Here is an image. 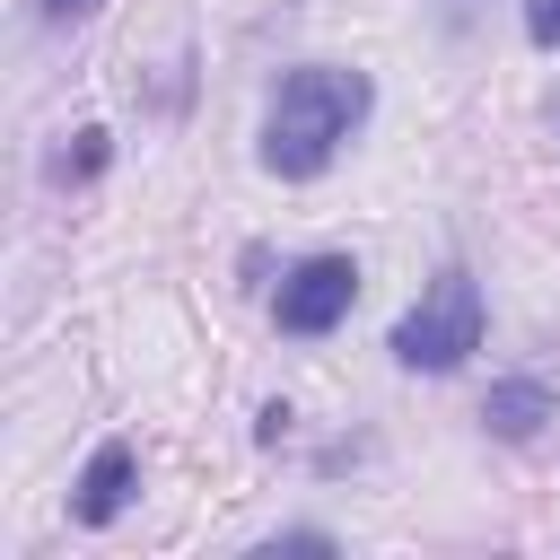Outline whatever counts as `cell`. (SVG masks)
I'll list each match as a JSON object with an SVG mask.
<instances>
[{"label":"cell","instance_id":"1","mask_svg":"<svg viewBox=\"0 0 560 560\" xmlns=\"http://www.w3.org/2000/svg\"><path fill=\"white\" fill-rule=\"evenodd\" d=\"M368 122V79L359 70H332V61H306L280 79L271 114H262V166L271 175H324L332 149Z\"/></svg>","mask_w":560,"mask_h":560},{"label":"cell","instance_id":"2","mask_svg":"<svg viewBox=\"0 0 560 560\" xmlns=\"http://www.w3.org/2000/svg\"><path fill=\"white\" fill-rule=\"evenodd\" d=\"M472 350H481V280H472V271H438V280L420 289V306L394 324V359L446 376V368H464Z\"/></svg>","mask_w":560,"mask_h":560},{"label":"cell","instance_id":"3","mask_svg":"<svg viewBox=\"0 0 560 560\" xmlns=\"http://www.w3.org/2000/svg\"><path fill=\"white\" fill-rule=\"evenodd\" d=\"M350 298H359V262L350 254H315V262H298L289 280H280V332H332L341 315H350Z\"/></svg>","mask_w":560,"mask_h":560},{"label":"cell","instance_id":"4","mask_svg":"<svg viewBox=\"0 0 560 560\" xmlns=\"http://www.w3.org/2000/svg\"><path fill=\"white\" fill-rule=\"evenodd\" d=\"M131 481H140V455H131L122 438H105V446L88 455L79 490H70V516H79V525H114V516H122V499H131Z\"/></svg>","mask_w":560,"mask_h":560},{"label":"cell","instance_id":"5","mask_svg":"<svg viewBox=\"0 0 560 560\" xmlns=\"http://www.w3.org/2000/svg\"><path fill=\"white\" fill-rule=\"evenodd\" d=\"M481 420L499 429V438H542V420H551V385L542 376H508V385H490V402H481Z\"/></svg>","mask_w":560,"mask_h":560},{"label":"cell","instance_id":"6","mask_svg":"<svg viewBox=\"0 0 560 560\" xmlns=\"http://www.w3.org/2000/svg\"><path fill=\"white\" fill-rule=\"evenodd\" d=\"M525 35H534L542 52H560V0H525Z\"/></svg>","mask_w":560,"mask_h":560},{"label":"cell","instance_id":"7","mask_svg":"<svg viewBox=\"0 0 560 560\" xmlns=\"http://www.w3.org/2000/svg\"><path fill=\"white\" fill-rule=\"evenodd\" d=\"M96 9H105V0H35L44 26H79V18H96Z\"/></svg>","mask_w":560,"mask_h":560},{"label":"cell","instance_id":"8","mask_svg":"<svg viewBox=\"0 0 560 560\" xmlns=\"http://www.w3.org/2000/svg\"><path fill=\"white\" fill-rule=\"evenodd\" d=\"M105 166V131H79V158H61V175H96Z\"/></svg>","mask_w":560,"mask_h":560}]
</instances>
